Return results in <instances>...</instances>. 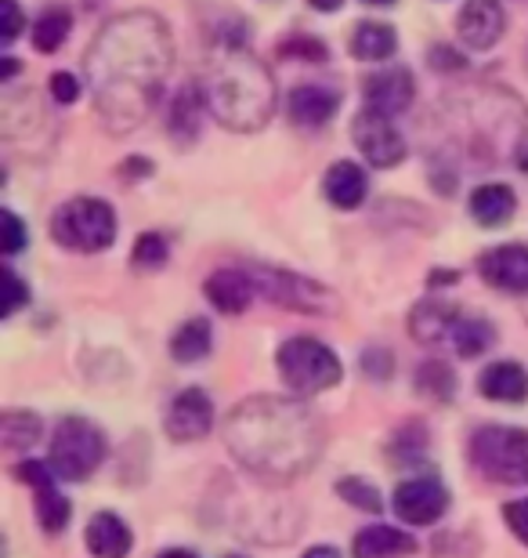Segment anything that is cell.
<instances>
[{
    "mask_svg": "<svg viewBox=\"0 0 528 558\" xmlns=\"http://www.w3.org/2000/svg\"><path fill=\"white\" fill-rule=\"evenodd\" d=\"M174 65V40L152 11H127L98 29L84 59L98 120L127 135L149 120Z\"/></svg>",
    "mask_w": 528,
    "mask_h": 558,
    "instance_id": "cell-1",
    "label": "cell"
},
{
    "mask_svg": "<svg viewBox=\"0 0 528 558\" xmlns=\"http://www.w3.org/2000/svg\"><path fill=\"white\" fill-rule=\"evenodd\" d=\"M224 442L261 483H294L322 457L316 414L283 396L243 399L224 421Z\"/></svg>",
    "mask_w": 528,
    "mask_h": 558,
    "instance_id": "cell-2",
    "label": "cell"
},
{
    "mask_svg": "<svg viewBox=\"0 0 528 558\" xmlns=\"http://www.w3.org/2000/svg\"><path fill=\"white\" fill-rule=\"evenodd\" d=\"M199 95L210 109V117L221 128L254 135L275 113V81L265 70V62L246 48L243 37H224L213 44L199 76Z\"/></svg>",
    "mask_w": 528,
    "mask_h": 558,
    "instance_id": "cell-3",
    "label": "cell"
},
{
    "mask_svg": "<svg viewBox=\"0 0 528 558\" xmlns=\"http://www.w3.org/2000/svg\"><path fill=\"white\" fill-rule=\"evenodd\" d=\"M470 464L496 486L528 483V432L507 424H486L470 435Z\"/></svg>",
    "mask_w": 528,
    "mask_h": 558,
    "instance_id": "cell-4",
    "label": "cell"
},
{
    "mask_svg": "<svg viewBox=\"0 0 528 558\" xmlns=\"http://www.w3.org/2000/svg\"><path fill=\"white\" fill-rule=\"evenodd\" d=\"M51 240L62 243L65 251H81V254L109 251L116 243V210L106 199L76 196L54 210Z\"/></svg>",
    "mask_w": 528,
    "mask_h": 558,
    "instance_id": "cell-5",
    "label": "cell"
},
{
    "mask_svg": "<svg viewBox=\"0 0 528 558\" xmlns=\"http://www.w3.org/2000/svg\"><path fill=\"white\" fill-rule=\"evenodd\" d=\"M275 366H279V377H283L294 396H319L341 381V374H344L336 352L316 338L283 341L275 352Z\"/></svg>",
    "mask_w": 528,
    "mask_h": 558,
    "instance_id": "cell-6",
    "label": "cell"
},
{
    "mask_svg": "<svg viewBox=\"0 0 528 558\" xmlns=\"http://www.w3.org/2000/svg\"><path fill=\"white\" fill-rule=\"evenodd\" d=\"M106 461V435L87 417H62L51 435V472L65 483H84Z\"/></svg>",
    "mask_w": 528,
    "mask_h": 558,
    "instance_id": "cell-7",
    "label": "cell"
},
{
    "mask_svg": "<svg viewBox=\"0 0 528 558\" xmlns=\"http://www.w3.org/2000/svg\"><path fill=\"white\" fill-rule=\"evenodd\" d=\"M257 290L275 301L283 308H294V312H333V298L330 290L319 287L316 279H305L297 272H283V269H261L254 276Z\"/></svg>",
    "mask_w": 528,
    "mask_h": 558,
    "instance_id": "cell-8",
    "label": "cell"
},
{
    "mask_svg": "<svg viewBox=\"0 0 528 558\" xmlns=\"http://www.w3.org/2000/svg\"><path fill=\"white\" fill-rule=\"evenodd\" d=\"M391 505H395V515L402 522H409V526H434L449 511V489L431 475L406 478V483L395 489Z\"/></svg>",
    "mask_w": 528,
    "mask_h": 558,
    "instance_id": "cell-9",
    "label": "cell"
},
{
    "mask_svg": "<svg viewBox=\"0 0 528 558\" xmlns=\"http://www.w3.org/2000/svg\"><path fill=\"white\" fill-rule=\"evenodd\" d=\"M352 135H355V145L358 153L366 156L373 167H398L402 160H406V138L398 135V128L391 124L388 117L380 113H358L355 124H352Z\"/></svg>",
    "mask_w": 528,
    "mask_h": 558,
    "instance_id": "cell-10",
    "label": "cell"
},
{
    "mask_svg": "<svg viewBox=\"0 0 528 558\" xmlns=\"http://www.w3.org/2000/svg\"><path fill=\"white\" fill-rule=\"evenodd\" d=\"M413 98H417V84H413L409 70H380L363 84L366 109L369 113L388 117V120L406 113V109L413 106Z\"/></svg>",
    "mask_w": 528,
    "mask_h": 558,
    "instance_id": "cell-11",
    "label": "cell"
},
{
    "mask_svg": "<svg viewBox=\"0 0 528 558\" xmlns=\"http://www.w3.org/2000/svg\"><path fill=\"white\" fill-rule=\"evenodd\" d=\"M213 424V403L204 388H185L174 396V403L167 407V435L174 442H196L204 439Z\"/></svg>",
    "mask_w": 528,
    "mask_h": 558,
    "instance_id": "cell-12",
    "label": "cell"
},
{
    "mask_svg": "<svg viewBox=\"0 0 528 558\" xmlns=\"http://www.w3.org/2000/svg\"><path fill=\"white\" fill-rule=\"evenodd\" d=\"M503 29H507V11H503L500 0H467L464 11H459V22H456L459 40L475 51L496 48Z\"/></svg>",
    "mask_w": 528,
    "mask_h": 558,
    "instance_id": "cell-13",
    "label": "cell"
},
{
    "mask_svg": "<svg viewBox=\"0 0 528 558\" xmlns=\"http://www.w3.org/2000/svg\"><path fill=\"white\" fill-rule=\"evenodd\" d=\"M478 272L489 287L528 294V247L525 243H503L478 258Z\"/></svg>",
    "mask_w": 528,
    "mask_h": 558,
    "instance_id": "cell-14",
    "label": "cell"
},
{
    "mask_svg": "<svg viewBox=\"0 0 528 558\" xmlns=\"http://www.w3.org/2000/svg\"><path fill=\"white\" fill-rule=\"evenodd\" d=\"M336 106H341V98H336L330 87H319V84H305V87H294L286 98V113L294 120L297 128H326L330 120L336 117Z\"/></svg>",
    "mask_w": 528,
    "mask_h": 558,
    "instance_id": "cell-15",
    "label": "cell"
},
{
    "mask_svg": "<svg viewBox=\"0 0 528 558\" xmlns=\"http://www.w3.org/2000/svg\"><path fill=\"white\" fill-rule=\"evenodd\" d=\"M478 388L492 403H507V407L528 403V374H525V366L514 360H500L486 366L478 377Z\"/></svg>",
    "mask_w": 528,
    "mask_h": 558,
    "instance_id": "cell-16",
    "label": "cell"
},
{
    "mask_svg": "<svg viewBox=\"0 0 528 558\" xmlns=\"http://www.w3.org/2000/svg\"><path fill=\"white\" fill-rule=\"evenodd\" d=\"M322 193L326 199H330L333 207H341V210H355V207H363L366 204V196H369V178L366 171L358 163L352 160H336L330 171H326L322 178Z\"/></svg>",
    "mask_w": 528,
    "mask_h": 558,
    "instance_id": "cell-17",
    "label": "cell"
},
{
    "mask_svg": "<svg viewBox=\"0 0 528 558\" xmlns=\"http://www.w3.org/2000/svg\"><path fill=\"white\" fill-rule=\"evenodd\" d=\"M134 548L131 526L112 511H98V515L87 522V551L95 558H127Z\"/></svg>",
    "mask_w": 528,
    "mask_h": 558,
    "instance_id": "cell-18",
    "label": "cell"
},
{
    "mask_svg": "<svg viewBox=\"0 0 528 558\" xmlns=\"http://www.w3.org/2000/svg\"><path fill=\"white\" fill-rule=\"evenodd\" d=\"M514 207H518L514 189L503 185V182H486L470 193V218H475L481 229L507 226V221L514 218Z\"/></svg>",
    "mask_w": 528,
    "mask_h": 558,
    "instance_id": "cell-19",
    "label": "cell"
},
{
    "mask_svg": "<svg viewBox=\"0 0 528 558\" xmlns=\"http://www.w3.org/2000/svg\"><path fill=\"white\" fill-rule=\"evenodd\" d=\"M204 290H207V301H210L213 308H221V312H243L254 301L257 283H254V276H246L240 269H221V272H213L207 279Z\"/></svg>",
    "mask_w": 528,
    "mask_h": 558,
    "instance_id": "cell-20",
    "label": "cell"
},
{
    "mask_svg": "<svg viewBox=\"0 0 528 558\" xmlns=\"http://www.w3.org/2000/svg\"><path fill=\"white\" fill-rule=\"evenodd\" d=\"M417 551V541L409 533H402L395 526H366L358 530V537L352 544V555L355 558H402V555H413Z\"/></svg>",
    "mask_w": 528,
    "mask_h": 558,
    "instance_id": "cell-21",
    "label": "cell"
},
{
    "mask_svg": "<svg viewBox=\"0 0 528 558\" xmlns=\"http://www.w3.org/2000/svg\"><path fill=\"white\" fill-rule=\"evenodd\" d=\"M204 95L199 87H185V92L174 95L171 102V117H167V128H171V138L177 145H193L199 135V120H204Z\"/></svg>",
    "mask_w": 528,
    "mask_h": 558,
    "instance_id": "cell-22",
    "label": "cell"
},
{
    "mask_svg": "<svg viewBox=\"0 0 528 558\" xmlns=\"http://www.w3.org/2000/svg\"><path fill=\"white\" fill-rule=\"evenodd\" d=\"M398 51V33L388 22H363L352 37V54L363 62H388Z\"/></svg>",
    "mask_w": 528,
    "mask_h": 558,
    "instance_id": "cell-23",
    "label": "cell"
},
{
    "mask_svg": "<svg viewBox=\"0 0 528 558\" xmlns=\"http://www.w3.org/2000/svg\"><path fill=\"white\" fill-rule=\"evenodd\" d=\"M40 432H44V424L37 414H29V410H4V417H0V446L11 453L33 450Z\"/></svg>",
    "mask_w": 528,
    "mask_h": 558,
    "instance_id": "cell-24",
    "label": "cell"
},
{
    "mask_svg": "<svg viewBox=\"0 0 528 558\" xmlns=\"http://www.w3.org/2000/svg\"><path fill=\"white\" fill-rule=\"evenodd\" d=\"M459 312H453V305H442V301H427V305H417L413 312L409 327L417 333V341L423 344H434V341H445L449 333H453V323H456Z\"/></svg>",
    "mask_w": 528,
    "mask_h": 558,
    "instance_id": "cell-25",
    "label": "cell"
},
{
    "mask_svg": "<svg viewBox=\"0 0 528 558\" xmlns=\"http://www.w3.org/2000/svg\"><path fill=\"white\" fill-rule=\"evenodd\" d=\"M210 323L207 319H185L182 327L174 330V338H171V355L177 363H199V360H207L210 355Z\"/></svg>",
    "mask_w": 528,
    "mask_h": 558,
    "instance_id": "cell-26",
    "label": "cell"
},
{
    "mask_svg": "<svg viewBox=\"0 0 528 558\" xmlns=\"http://www.w3.org/2000/svg\"><path fill=\"white\" fill-rule=\"evenodd\" d=\"M70 29H73L70 8H48V11H40V19L33 22V29H29L33 48H37L40 54L59 51L62 44H65V37H70Z\"/></svg>",
    "mask_w": 528,
    "mask_h": 558,
    "instance_id": "cell-27",
    "label": "cell"
},
{
    "mask_svg": "<svg viewBox=\"0 0 528 558\" xmlns=\"http://www.w3.org/2000/svg\"><path fill=\"white\" fill-rule=\"evenodd\" d=\"M453 349L464 355V360H475L489 349L492 341H496V333H492V323L481 319V316H456L453 323Z\"/></svg>",
    "mask_w": 528,
    "mask_h": 558,
    "instance_id": "cell-28",
    "label": "cell"
},
{
    "mask_svg": "<svg viewBox=\"0 0 528 558\" xmlns=\"http://www.w3.org/2000/svg\"><path fill=\"white\" fill-rule=\"evenodd\" d=\"M37 522L44 533H51V537L70 526V497L59 494V486L37 489Z\"/></svg>",
    "mask_w": 528,
    "mask_h": 558,
    "instance_id": "cell-29",
    "label": "cell"
},
{
    "mask_svg": "<svg viewBox=\"0 0 528 558\" xmlns=\"http://www.w3.org/2000/svg\"><path fill=\"white\" fill-rule=\"evenodd\" d=\"M417 392L427 399H438V403H449L456 392V377L445 363H423L417 371Z\"/></svg>",
    "mask_w": 528,
    "mask_h": 558,
    "instance_id": "cell-30",
    "label": "cell"
},
{
    "mask_svg": "<svg viewBox=\"0 0 528 558\" xmlns=\"http://www.w3.org/2000/svg\"><path fill=\"white\" fill-rule=\"evenodd\" d=\"M423 453H427V428L420 421H409L406 428H398L395 442H391V461L417 464V461H423Z\"/></svg>",
    "mask_w": 528,
    "mask_h": 558,
    "instance_id": "cell-31",
    "label": "cell"
},
{
    "mask_svg": "<svg viewBox=\"0 0 528 558\" xmlns=\"http://www.w3.org/2000/svg\"><path fill=\"white\" fill-rule=\"evenodd\" d=\"M336 497L347 500V505L358 508V511H380V494H377V486H373V483H366V478H358V475L341 478V483H336Z\"/></svg>",
    "mask_w": 528,
    "mask_h": 558,
    "instance_id": "cell-32",
    "label": "cell"
},
{
    "mask_svg": "<svg viewBox=\"0 0 528 558\" xmlns=\"http://www.w3.org/2000/svg\"><path fill=\"white\" fill-rule=\"evenodd\" d=\"M131 258L138 269H160V265L167 262V240L160 236V232H145V236H138V243H134Z\"/></svg>",
    "mask_w": 528,
    "mask_h": 558,
    "instance_id": "cell-33",
    "label": "cell"
},
{
    "mask_svg": "<svg viewBox=\"0 0 528 558\" xmlns=\"http://www.w3.org/2000/svg\"><path fill=\"white\" fill-rule=\"evenodd\" d=\"M0 283H4V305H0V316H15V312L29 301V290L11 269L0 272Z\"/></svg>",
    "mask_w": 528,
    "mask_h": 558,
    "instance_id": "cell-34",
    "label": "cell"
},
{
    "mask_svg": "<svg viewBox=\"0 0 528 558\" xmlns=\"http://www.w3.org/2000/svg\"><path fill=\"white\" fill-rule=\"evenodd\" d=\"M0 229H4V254H19L22 247H26L29 232H26V226H22V218L15 215V210H0Z\"/></svg>",
    "mask_w": 528,
    "mask_h": 558,
    "instance_id": "cell-35",
    "label": "cell"
},
{
    "mask_svg": "<svg viewBox=\"0 0 528 558\" xmlns=\"http://www.w3.org/2000/svg\"><path fill=\"white\" fill-rule=\"evenodd\" d=\"M26 26V15H22L19 0H0V40L11 44Z\"/></svg>",
    "mask_w": 528,
    "mask_h": 558,
    "instance_id": "cell-36",
    "label": "cell"
},
{
    "mask_svg": "<svg viewBox=\"0 0 528 558\" xmlns=\"http://www.w3.org/2000/svg\"><path fill=\"white\" fill-rule=\"evenodd\" d=\"M15 478H22L26 486L33 489H44V486H54V472L48 461H22L15 468Z\"/></svg>",
    "mask_w": 528,
    "mask_h": 558,
    "instance_id": "cell-37",
    "label": "cell"
},
{
    "mask_svg": "<svg viewBox=\"0 0 528 558\" xmlns=\"http://www.w3.org/2000/svg\"><path fill=\"white\" fill-rule=\"evenodd\" d=\"M51 98L59 106H73L81 98V81L73 73H51Z\"/></svg>",
    "mask_w": 528,
    "mask_h": 558,
    "instance_id": "cell-38",
    "label": "cell"
},
{
    "mask_svg": "<svg viewBox=\"0 0 528 558\" xmlns=\"http://www.w3.org/2000/svg\"><path fill=\"white\" fill-rule=\"evenodd\" d=\"M503 519H507V526H511L514 537H518L521 544H528V497L511 500V505L503 508Z\"/></svg>",
    "mask_w": 528,
    "mask_h": 558,
    "instance_id": "cell-39",
    "label": "cell"
},
{
    "mask_svg": "<svg viewBox=\"0 0 528 558\" xmlns=\"http://www.w3.org/2000/svg\"><path fill=\"white\" fill-rule=\"evenodd\" d=\"M283 54L290 59H311V62H322L326 59V48L322 40H311V37H294V40H283Z\"/></svg>",
    "mask_w": 528,
    "mask_h": 558,
    "instance_id": "cell-40",
    "label": "cell"
},
{
    "mask_svg": "<svg viewBox=\"0 0 528 558\" xmlns=\"http://www.w3.org/2000/svg\"><path fill=\"white\" fill-rule=\"evenodd\" d=\"M363 371H366V377H380V381H388V377H391V355L384 349H369L363 355Z\"/></svg>",
    "mask_w": 528,
    "mask_h": 558,
    "instance_id": "cell-41",
    "label": "cell"
},
{
    "mask_svg": "<svg viewBox=\"0 0 528 558\" xmlns=\"http://www.w3.org/2000/svg\"><path fill=\"white\" fill-rule=\"evenodd\" d=\"M431 65H438V70H464V59L459 54H453L445 48V44H438V48L431 51V59H427Z\"/></svg>",
    "mask_w": 528,
    "mask_h": 558,
    "instance_id": "cell-42",
    "label": "cell"
},
{
    "mask_svg": "<svg viewBox=\"0 0 528 558\" xmlns=\"http://www.w3.org/2000/svg\"><path fill=\"white\" fill-rule=\"evenodd\" d=\"M15 73H19V62L11 59V54H4V59H0V81H11Z\"/></svg>",
    "mask_w": 528,
    "mask_h": 558,
    "instance_id": "cell-43",
    "label": "cell"
},
{
    "mask_svg": "<svg viewBox=\"0 0 528 558\" xmlns=\"http://www.w3.org/2000/svg\"><path fill=\"white\" fill-rule=\"evenodd\" d=\"M305 558H341V551H336V548H326V544H322V548H311Z\"/></svg>",
    "mask_w": 528,
    "mask_h": 558,
    "instance_id": "cell-44",
    "label": "cell"
},
{
    "mask_svg": "<svg viewBox=\"0 0 528 558\" xmlns=\"http://www.w3.org/2000/svg\"><path fill=\"white\" fill-rule=\"evenodd\" d=\"M308 4H311V8H319V11H336V8L344 4V0H308Z\"/></svg>",
    "mask_w": 528,
    "mask_h": 558,
    "instance_id": "cell-45",
    "label": "cell"
},
{
    "mask_svg": "<svg viewBox=\"0 0 528 558\" xmlns=\"http://www.w3.org/2000/svg\"><path fill=\"white\" fill-rule=\"evenodd\" d=\"M156 558H196V555L185 551V548H171V551H163V555H156Z\"/></svg>",
    "mask_w": 528,
    "mask_h": 558,
    "instance_id": "cell-46",
    "label": "cell"
},
{
    "mask_svg": "<svg viewBox=\"0 0 528 558\" xmlns=\"http://www.w3.org/2000/svg\"><path fill=\"white\" fill-rule=\"evenodd\" d=\"M366 4H377V8H384V4H395V0H366Z\"/></svg>",
    "mask_w": 528,
    "mask_h": 558,
    "instance_id": "cell-47",
    "label": "cell"
},
{
    "mask_svg": "<svg viewBox=\"0 0 528 558\" xmlns=\"http://www.w3.org/2000/svg\"><path fill=\"white\" fill-rule=\"evenodd\" d=\"M229 558H240V555H229Z\"/></svg>",
    "mask_w": 528,
    "mask_h": 558,
    "instance_id": "cell-48",
    "label": "cell"
}]
</instances>
